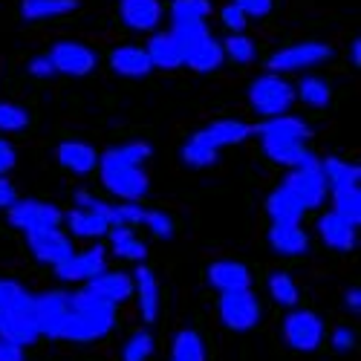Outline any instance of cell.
Returning <instances> with one entry per match:
<instances>
[{
  "label": "cell",
  "instance_id": "cell-19",
  "mask_svg": "<svg viewBox=\"0 0 361 361\" xmlns=\"http://www.w3.org/2000/svg\"><path fill=\"white\" fill-rule=\"evenodd\" d=\"M205 275H208V283L220 295H234V292L252 289V272H249V266L240 260H214Z\"/></svg>",
  "mask_w": 361,
  "mask_h": 361
},
{
  "label": "cell",
  "instance_id": "cell-45",
  "mask_svg": "<svg viewBox=\"0 0 361 361\" xmlns=\"http://www.w3.org/2000/svg\"><path fill=\"white\" fill-rule=\"evenodd\" d=\"M329 347H333L336 353H350L355 347V333L350 326H336L333 336H329Z\"/></svg>",
  "mask_w": 361,
  "mask_h": 361
},
{
  "label": "cell",
  "instance_id": "cell-22",
  "mask_svg": "<svg viewBox=\"0 0 361 361\" xmlns=\"http://www.w3.org/2000/svg\"><path fill=\"white\" fill-rule=\"evenodd\" d=\"M130 278H133V298H136V307H139L142 321L154 324L157 315H159V304H162V300H159V281L154 275V269L139 263L136 272H130Z\"/></svg>",
  "mask_w": 361,
  "mask_h": 361
},
{
  "label": "cell",
  "instance_id": "cell-36",
  "mask_svg": "<svg viewBox=\"0 0 361 361\" xmlns=\"http://www.w3.org/2000/svg\"><path fill=\"white\" fill-rule=\"evenodd\" d=\"M266 289H269V298H272L278 307H286V310H295L298 300H300L298 283H295L292 275H286V272H272V275H269Z\"/></svg>",
  "mask_w": 361,
  "mask_h": 361
},
{
  "label": "cell",
  "instance_id": "cell-11",
  "mask_svg": "<svg viewBox=\"0 0 361 361\" xmlns=\"http://www.w3.org/2000/svg\"><path fill=\"white\" fill-rule=\"evenodd\" d=\"M220 321L234 329V333H249L260 324V300L252 289L246 292H234V295H220Z\"/></svg>",
  "mask_w": 361,
  "mask_h": 361
},
{
  "label": "cell",
  "instance_id": "cell-7",
  "mask_svg": "<svg viewBox=\"0 0 361 361\" xmlns=\"http://www.w3.org/2000/svg\"><path fill=\"white\" fill-rule=\"evenodd\" d=\"M9 217V226L23 231V234H35V231H44V228H58L64 220V212L58 208L55 202H47V200H35V197H18L15 205L6 212Z\"/></svg>",
  "mask_w": 361,
  "mask_h": 361
},
{
  "label": "cell",
  "instance_id": "cell-46",
  "mask_svg": "<svg viewBox=\"0 0 361 361\" xmlns=\"http://www.w3.org/2000/svg\"><path fill=\"white\" fill-rule=\"evenodd\" d=\"M18 165V150L15 145L6 139V136H0V176H9V171Z\"/></svg>",
  "mask_w": 361,
  "mask_h": 361
},
{
  "label": "cell",
  "instance_id": "cell-49",
  "mask_svg": "<svg viewBox=\"0 0 361 361\" xmlns=\"http://www.w3.org/2000/svg\"><path fill=\"white\" fill-rule=\"evenodd\" d=\"M344 304H347V310L350 312H361V289L358 286H353V289H347V295H344Z\"/></svg>",
  "mask_w": 361,
  "mask_h": 361
},
{
  "label": "cell",
  "instance_id": "cell-34",
  "mask_svg": "<svg viewBox=\"0 0 361 361\" xmlns=\"http://www.w3.org/2000/svg\"><path fill=\"white\" fill-rule=\"evenodd\" d=\"M214 12V0H173L168 6L171 23H205Z\"/></svg>",
  "mask_w": 361,
  "mask_h": 361
},
{
  "label": "cell",
  "instance_id": "cell-50",
  "mask_svg": "<svg viewBox=\"0 0 361 361\" xmlns=\"http://www.w3.org/2000/svg\"><path fill=\"white\" fill-rule=\"evenodd\" d=\"M350 58H353V67H361V38H353V44H350Z\"/></svg>",
  "mask_w": 361,
  "mask_h": 361
},
{
  "label": "cell",
  "instance_id": "cell-30",
  "mask_svg": "<svg viewBox=\"0 0 361 361\" xmlns=\"http://www.w3.org/2000/svg\"><path fill=\"white\" fill-rule=\"evenodd\" d=\"M295 102L307 104L312 110H326L333 104V84L321 75H312V73L300 75V81L295 84Z\"/></svg>",
  "mask_w": 361,
  "mask_h": 361
},
{
  "label": "cell",
  "instance_id": "cell-4",
  "mask_svg": "<svg viewBox=\"0 0 361 361\" xmlns=\"http://www.w3.org/2000/svg\"><path fill=\"white\" fill-rule=\"evenodd\" d=\"M99 179L107 194L116 197V202H142L150 191V176L142 165L118 162L107 154H99Z\"/></svg>",
  "mask_w": 361,
  "mask_h": 361
},
{
  "label": "cell",
  "instance_id": "cell-38",
  "mask_svg": "<svg viewBox=\"0 0 361 361\" xmlns=\"http://www.w3.org/2000/svg\"><path fill=\"white\" fill-rule=\"evenodd\" d=\"M107 157L118 159V162H128V165H142L154 157V145L145 142V139H130V142H122V145H113L104 150Z\"/></svg>",
  "mask_w": 361,
  "mask_h": 361
},
{
  "label": "cell",
  "instance_id": "cell-16",
  "mask_svg": "<svg viewBox=\"0 0 361 361\" xmlns=\"http://www.w3.org/2000/svg\"><path fill=\"white\" fill-rule=\"evenodd\" d=\"M0 338H6L18 347H29L41 338L38 324H35V312H32V298L23 300L20 307L4 312V318H0Z\"/></svg>",
  "mask_w": 361,
  "mask_h": 361
},
{
  "label": "cell",
  "instance_id": "cell-42",
  "mask_svg": "<svg viewBox=\"0 0 361 361\" xmlns=\"http://www.w3.org/2000/svg\"><path fill=\"white\" fill-rule=\"evenodd\" d=\"M220 20H223V26L228 29V35L246 32V26H249V18L243 15V9L234 6V4H226V6L220 9Z\"/></svg>",
  "mask_w": 361,
  "mask_h": 361
},
{
  "label": "cell",
  "instance_id": "cell-2",
  "mask_svg": "<svg viewBox=\"0 0 361 361\" xmlns=\"http://www.w3.org/2000/svg\"><path fill=\"white\" fill-rule=\"evenodd\" d=\"M116 324V310L104 300H99L96 295H90L87 289L70 292V312L64 318L61 336L64 341H99L104 338Z\"/></svg>",
  "mask_w": 361,
  "mask_h": 361
},
{
  "label": "cell",
  "instance_id": "cell-12",
  "mask_svg": "<svg viewBox=\"0 0 361 361\" xmlns=\"http://www.w3.org/2000/svg\"><path fill=\"white\" fill-rule=\"evenodd\" d=\"M32 312H35L38 333L47 336V338H58V336H61L64 318L70 312V292L49 289V292L32 295Z\"/></svg>",
  "mask_w": 361,
  "mask_h": 361
},
{
  "label": "cell",
  "instance_id": "cell-44",
  "mask_svg": "<svg viewBox=\"0 0 361 361\" xmlns=\"http://www.w3.org/2000/svg\"><path fill=\"white\" fill-rule=\"evenodd\" d=\"M234 6L243 9V15L249 20H257V18H266L269 12L275 9V0H231Z\"/></svg>",
  "mask_w": 361,
  "mask_h": 361
},
{
  "label": "cell",
  "instance_id": "cell-51",
  "mask_svg": "<svg viewBox=\"0 0 361 361\" xmlns=\"http://www.w3.org/2000/svg\"><path fill=\"white\" fill-rule=\"evenodd\" d=\"M159 4H165V0H159ZM168 4H173V0H168Z\"/></svg>",
  "mask_w": 361,
  "mask_h": 361
},
{
  "label": "cell",
  "instance_id": "cell-1",
  "mask_svg": "<svg viewBox=\"0 0 361 361\" xmlns=\"http://www.w3.org/2000/svg\"><path fill=\"white\" fill-rule=\"evenodd\" d=\"M255 136V125L243 122V118H214L205 128L194 130L183 150H179V159L188 168H212L220 159V150L243 145Z\"/></svg>",
  "mask_w": 361,
  "mask_h": 361
},
{
  "label": "cell",
  "instance_id": "cell-33",
  "mask_svg": "<svg viewBox=\"0 0 361 361\" xmlns=\"http://www.w3.org/2000/svg\"><path fill=\"white\" fill-rule=\"evenodd\" d=\"M321 173L326 179V188H338V185H358L361 183V165L341 159V157H324L318 159Z\"/></svg>",
  "mask_w": 361,
  "mask_h": 361
},
{
  "label": "cell",
  "instance_id": "cell-47",
  "mask_svg": "<svg viewBox=\"0 0 361 361\" xmlns=\"http://www.w3.org/2000/svg\"><path fill=\"white\" fill-rule=\"evenodd\" d=\"M15 200H18V191L9 183V176H0V212H9L15 205Z\"/></svg>",
  "mask_w": 361,
  "mask_h": 361
},
{
  "label": "cell",
  "instance_id": "cell-32",
  "mask_svg": "<svg viewBox=\"0 0 361 361\" xmlns=\"http://www.w3.org/2000/svg\"><path fill=\"white\" fill-rule=\"evenodd\" d=\"M329 200H333V208H329V212L358 228V223H361V185L329 188Z\"/></svg>",
  "mask_w": 361,
  "mask_h": 361
},
{
  "label": "cell",
  "instance_id": "cell-9",
  "mask_svg": "<svg viewBox=\"0 0 361 361\" xmlns=\"http://www.w3.org/2000/svg\"><path fill=\"white\" fill-rule=\"evenodd\" d=\"M283 338L298 353H315L324 344V321L312 310H289L283 318Z\"/></svg>",
  "mask_w": 361,
  "mask_h": 361
},
{
  "label": "cell",
  "instance_id": "cell-13",
  "mask_svg": "<svg viewBox=\"0 0 361 361\" xmlns=\"http://www.w3.org/2000/svg\"><path fill=\"white\" fill-rule=\"evenodd\" d=\"M107 269V249L104 246H90L81 252H73L61 266H55L58 281L64 283H90Z\"/></svg>",
  "mask_w": 361,
  "mask_h": 361
},
{
  "label": "cell",
  "instance_id": "cell-28",
  "mask_svg": "<svg viewBox=\"0 0 361 361\" xmlns=\"http://www.w3.org/2000/svg\"><path fill=\"white\" fill-rule=\"evenodd\" d=\"M61 223H67V237L70 240L73 237H78V240H102L110 231V226L96 212H87V208H75V205L64 214Z\"/></svg>",
  "mask_w": 361,
  "mask_h": 361
},
{
  "label": "cell",
  "instance_id": "cell-40",
  "mask_svg": "<svg viewBox=\"0 0 361 361\" xmlns=\"http://www.w3.org/2000/svg\"><path fill=\"white\" fill-rule=\"evenodd\" d=\"M157 350V341L154 336L147 333V329H139V333H133L125 347H122V361H147L150 355H154Z\"/></svg>",
  "mask_w": 361,
  "mask_h": 361
},
{
  "label": "cell",
  "instance_id": "cell-39",
  "mask_svg": "<svg viewBox=\"0 0 361 361\" xmlns=\"http://www.w3.org/2000/svg\"><path fill=\"white\" fill-rule=\"evenodd\" d=\"M29 122H32V116H29V110L18 102H0V136L6 133H20L29 128Z\"/></svg>",
  "mask_w": 361,
  "mask_h": 361
},
{
  "label": "cell",
  "instance_id": "cell-3",
  "mask_svg": "<svg viewBox=\"0 0 361 361\" xmlns=\"http://www.w3.org/2000/svg\"><path fill=\"white\" fill-rule=\"evenodd\" d=\"M171 32L183 44V67L208 75L226 64L223 44L212 35L208 23H171Z\"/></svg>",
  "mask_w": 361,
  "mask_h": 361
},
{
  "label": "cell",
  "instance_id": "cell-31",
  "mask_svg": "<svg viewBox=\"0 0 361 361\" xmlns=\"http://www.w3.org/2000/svg\"><path fill=\"white\" fill-rule=\"evenodd\" d=\"M78 9V0H20V18L29 23L64 18Z\"/></svg>",
  "mask_w": 361,
  "mask_h": 361
},
{
  "label": "cell",
  "instance_id": "cell-48",
  "mask_svg": "<svg viewBox=\"0 0 361 361\" xmlns=\"http://www.w3.org/2000/svg\"><path fill=\"white\" fill-rule=\"evenodd\" d=\"M0 361H26L23 355V347L6 341V338H0Z\"/></svg>",
  "mask_w": 361,
  "mask_h": 361
},
{
  "label": "cell",
  "instance_id": "cell-20",
  "mask_svg": "<svg viewBox=\"0 0 361 361\" xmlns=\"http://www.w3.org/2000/svg\"><path fill=\"white\" fill-rule=\"evenodd\" d=\"M255 136L257 139H283V142H310L312 139V128L307 118H300L295 113H283L275 118H266V122L255 125Z\"/></svg>",
  "mask_w": 361,
  "mask_h": 361
},
{
  "label": "cell",
  "instance_id": "cell-21",
  "mask_svg": "<svg viewBox=\"0 0 361 361\" xmlns=\"http://www.w3.org/2000/svg\"><path fill=\"white\" fill-rule=\"evenodd\" d=\"M55 159L64 171H70L75 176H87L99 168V150L81 139H64L55 147Z\"/></svg>",
  "mask_w": 361,
  "mask_h": 361
},
{
  "label": "cell",
  "instance_id": "cell-6",
  "mask_svg": "<svg viewBox=\"0 0 361 361\" xmlns=\"http://www.w3.org/2000/svg\"><path fill=\"white\" fill-rule=\"evenodd\" d=\"M333 47L324 41H298L289 47H281L269 55L266 61V73L275 75H286V73H307L312 67H321L333 58Z\"/></svg>",
  "mask_w": 361,
  "mask_h": 361
},
{
  "label": "cell",
  "instance_id": "cell-23",
  "mask_svg": "<svg viewBox=\"0 0 361 361\" xmlns=\"http://www.w3.org/2000/svg\"><path fill=\"white\" fill-rule=\"evenodd\" d=\"M147 61L154 70H179L183 67V44L176 41L171 29H157L145 44Z\"/></svg>",
  "mask_w": 361,
  "mask_h": 361
},
{
  "label": "cell",
  "instance_id": "cell-5",
  "mask_svg": "<svg viewBox=\"0 0 361 361\" xmlns=\"http://www.w3.org/2000/svg\"><path fill=\"white\" fill-rule=\"evenodd\" d=\"M246 96H249L252 113H257L266 122V118H275V116H283V113L292 110V104H295V84L286 75L260 73L257 78H252Z\"/></svg>",
  "mask_w": 361,
  "mask_h": 361
},
{
  "label": "cell",
  "instance_id": "cell-15",
  "mask_svg": "<svg viewBox=\"0 0 361 361\" xmlns=\"http://www.w3.org/2000/svg\"><path fill=\"white\" fill-rule=\"evenodd\" d=\"M118 20L130 32L154 35L165 20V4L159 0H118Z\"/></svg>",
  "mask_w": 361,
  "mask_h": 361
},
{
  "label": "cell",
  "instance_id": "cell-8",
  "mask_svg": "<svg viewBox=\"0 0 361 361\" xmlns=\"http://www.w3.org/2000/svg\"><path fill=\"white\" fill-rule=\"evenodd\" d=\"M47 55L52 61L55 75H67V78H87L99 67V52L81 41H55Z\"/></svg>",
  "mask_w": 361,
  "mask_h": 361
},
{
  "label": "cell",
  "instance_id": "cell-18",
  "mask_svg": "<svg viewBox=\"0 0 361 361\" xmlns=\"http://www.w3.org/2000/svg\"><path fill=\"white\" fill-rule=\"evenodd\" d=\"M260 147L266 159H272L275 165H283L289 171L315 165L321 157H315V150L304 142H283V139H260Z\"/></svg>",
  "mask_w": 361,
  "mask_h": 361
},
{
  "label": "cell",
  "instance_id": "cell-29",
  "mask_svg": "<svg viewBox=\"0 0 361 361\" xmlns=\"http://www.w3.org/2000/svg\"><path fill=\"white\" fill-rule=\"evenodd\" d=\"M107 240H110V255L118 257V260H130V263H145L147 257V246H145V240L128 228V226H118V228H110L107 231Z\"/></svg>",
  "mask_w": 361,
  "mask_h": 361
},
{
  "label": "cell",
  "instance_id": "cell-27",
  "mask_svg": "<svg viewBox=\"0 0 361 361\" xmlns=\"http://www.w3.org/2000/svg\"><path fill=\"white\" fill-rule=\"evenodd\" d=\"M269 246L275 255L283 257H298L310 252V234L304 231V226H272L269 228Z\"/></svg>",
  "mask_w": 361,
  "mask_h": 361
},
{
  "label": "cell",
  "instance_id": "cell-26",
  "mask_svg": "<svg viewBox=\"0 0 361 361\" xmlns=\"http://www.w3.org/2000/svg\"><path fill=\"white\" fill-rule=\"evenodd\" d=\"M266 214H269V220H272V226H298L307 212L300 208V202L286 188L278 185L266 197Z\"/></svg>",
  "mask_w": 361,
  "mask_h": 361
},
{
  "label": "cell",
  "instance_id": "cell-24",
  "mask_svg": "<svg viewBox=\"0 0 361 361\" xmlns=\"http://www.w3.org/2000/svg\"><path fill=\"white\" fill-rule=\"evenodd\" d=\"M110 70L118 75V78H130V81H139V78H147L150 73H154V67H150L147 61V52L145 47H136V44H122L116 47L107 58Z\"/></svg>",
  "mask_w": 361,
  "mask_h": 361
},
{
  "label": "cell",
  "instance_id": "cell-43",
  "mask_svg": "<svg viewBox=\"0 0 361 361\" xmlns=\"http://www.w3.org/2000/svg\"><path fill=\"white\" fill-rule=\"evenodd\" d=\"M26 75H29V78H38V81H49V78L55 75L49 55L41 52V55H32V58H29V61H26Z\"/></svg>",
  "mask_w": 361,
  "mask_h": 361
},
{
  "label": "cell",
  "instance_id": "cell-10",
  "mask_svg": "<svg viewBox=\"0 0 361 361\" xmlns=\"http://www.w3.org/2000/svg\"><path fill=\"white\" fill-rule=\"evenodd\" d=\"M281 188H286V191L300 202V208H304V212L321 208V205L326 202V194H329L326 179H324L318 162H315V165H307V168H295V171H289V173L283 176Z\"/></svg>",
  "mask_w": 361,
  "mask_h": 361
},
{
  "label": "cell",
  "instance_id": "cell-41",
  "mask_svg": "<svg viewBox=\"0 0 361 361\" xmlns=\"http://www.w3.org/2000/svg\"><path fill=\"white\" fill-rule=\"evenodd\" d=\"M142 226L159 240H171L173 237V220H171V214L159 212V208H147Z\"/></svg>",
  "mask_w": 361,
  "mask_h": 361
},
{
  "label": "cell",
  "instance_id": "cell-37",
  "mask_svg": "<svg viewBox=\"0 0 361 361\" xmlns=\"http://www.w3.org/2000/svg\"><path fill=\"white\" fill-rule=\"evenodd\" d=\"M220 44H223V58H226V61H234V64H255L257 61V44L246 32L228 35Z\"/></svg>",
  "mask_w": 361,
  "mask_h": 361
},
{
  "label": "cell",
  "instance_id": "cell-25",
  "mask_svg": "<svg viewBox=\"0 0 361 361\" xmlns=\"http://www.w3.org/2000/svg\"><path fill=\"white\" fill-rule=\"evenodd\" d=\"M318 237H321V243L326 249H333V252H353L355 243H358V228L350 226L347 220H341L338 214L333 212H326L318 217Z\"/></svg>",
  "mask_w": 361,
  "mask_h": 361
},
{
  "label": "cell",
  "instance_id": "cell-17",
  "mask_svg": "<svg viewBox=\"0 0 361 361\" xmlns=\"http://www.w3.org/2000/svg\"><path fill=\"white\" fill-rule=\"evenodd\" d=\"M84 289L116 310L133 298V278H130V272H122V269H104V272L90 281Z\"/></svg>",
  "mask_w": 361,
  "mask_h": 361
},
{
  "label": "cell",
  "instance_id": "cell-35",
  "mask_svg": "<svg viewBox=\"0 0 361 361\" xmlns=\"http://www.w3.org/2000/svg\"><path fill=\"white\" fill-rule=\"evenodd\" d=\"M171 361H205V341L197 329H179L173 336Z\"/></svg>",
  "mask_w": 361,
  "mask_h": 361
},
{
  "label": "cell",
  "instance_id": "cell-14",
  "mask_svg": "<svg viewBox=\"0 0 361 361\" xmlns=\"http://www.w3.org/2000/svg\"><path fill=\"white\" fill-rule=\"evenodd\" d=\"M26 246L32 252V257L44 266H61L75 249H73V240L67 237L64 228H44L35 234H26Z\"/></svg>",
  "mask_w": 361,
  "mask_h": 361
}]
</instances>
